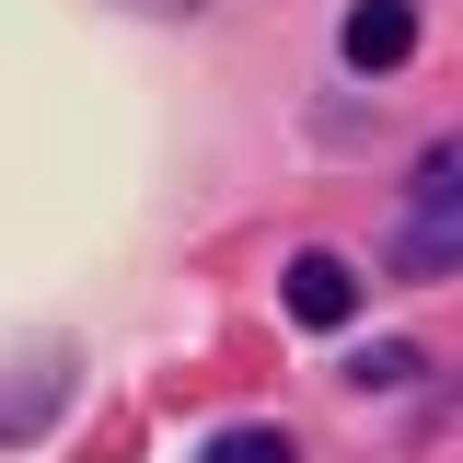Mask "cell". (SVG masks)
<instances>
[{
  "label": "cell",
  "instance_id": "obj_3",
  "mask_svg": "<svg viewBox=\"0 0 463 463\" xmlns=\"http://www.w3.org/2000/svg\"><path fill=\"white\" fill-rule=\"evenodd\" d=\"M336 47H347V70H371V81H383V70H405V58H417V0H359Z\"/></svg>",
  "mask_w": 463,
  "mask_h": 463
},
{
  "label": "cell",
  "instance_id": "obj_4",
  "mask_svg": "<svg viewBox=\"0 0 463 463\" xmlns=\"http://www.w3.org/2000/svg\"><path fill=\"white\" fill-rule=\"evenodd\" d=\"M197 463H301V452H289V429H221Z\"/></svg>",
  "mask_w": 463,
  "mask_h": 463
},
{
  "label": "cell",
  "instance_id": "obj_5",
  "mask_svg": "<svg viewBox=\"0 0 463 463\" xmlns=\"http://www.w3.org/2000/svg\"><path fill=\"white\" fill-rule=\"evenodd\" d=\"M417 371H429L417 347H359V371H347V383H371V394H394V383H417Z\"/></svg>",
  "mask_w": 463,
  "mask_h": 463
},
{
  "label": "cell",
  "instance_id": "obj_2",
  "mask_svg": "<svg viewBox=\"0 0 463 463\" xmlns=\"http://www.w3.org/2000/svg\"><path fill=\"white\" fill-rule=\"evenodd\" d=\"M289 325H313V336H336L347 313H359V267H347V255H289Z\"/></svg>",
  "mask_w": 463,
  "mask_h": 463
},
{
  "label": "cell",
  "instance_id": "obj_1",
  "mask_svg": "<svg viewBox=\"0 0 463 463\" xmlns=\"http://www.w3.org/2000/svg\"><path fill=\"white\" fill-rule=\"evenodd\" d=\"M452 174H463V151H452V139H429V163H417V209H405V232H394V267H405V279H452Z\"/></svg>",
  "mask_w": 463,
  "mask_h": 463
}]
</instances>
